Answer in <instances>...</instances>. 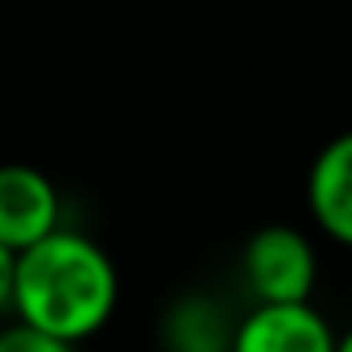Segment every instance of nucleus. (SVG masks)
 <instances>
[{
    "instance_id": "1",
    "label": "nucleus",
    "mask_w": 352,
    "mask_h": 352,
    "mask_svg": "<svg viewBox=\"0 0 352 352\" xmlns=\"http://www.w3.org/2000/svg\"><path fill=\"white\" fill-rule=\"evenodd\" d=\"M120 298V274L112 257L75 228H54L38 245L17 253L13 311L17 319L58 336L87 340L96 336Z\"/></svg>"
},
{
    "instance_id": "5",
    "label": "nucleus",
    "mask_w": 352,
    "mask_h": 352,
    "mask_svg": "<svg viewBox=\"0 0 352 352\" xmlns=\"http://www.w3.org/2000/svg\"><path fill=\"white\" fill-rule=\"evenodd\" d=\"M307 204L315 224L336 241L352 249V129L331 137L307 174Z\"/></svg>"
},
{
    "instance_id": "7",
    "label": "nucleus",
    "mask_w": 352,
    "mask_h": 352,
    "mask_svg": "<svg viewBox=\"0 0 352 352\" xmlns=\"http://www.w3.org/2000/svg\"><path fill=\"white\" fill-rule=\"evenodd\" d=\"M13 278H17V253L0 245V311L13 307Z\"/></svg>"
},
{
    "instance_id": "8",
    "label": "nucleus",
    "mask_w": 352,
    "mask_h": 352,
    "mask_svg": "<svg viewBox=\"0 0 352 352\" xmlns=\"http://www.w3.org/2000/svg\"><path fill=\"white\" fill-rule=\"evenodd\" d=\"M336 352H352V331H344V336L336 340Z\"/></svg>"
},
{
    "instance_id": "3",
    "label": "nucleus",
    "mask_w": 352,
    "mask_h": 352,
    "mask_svg": "<svg viewBox=\"0 0 352 352\" xmlns=\"http://www.w3.org/2000/svg\"><path fill=\"white\" fill-rule=\"evenodd\" d=\"M58 220H63V204L50 174L25 162L0 166V245L21 253L42 236H50L54 228H63Z\"/></svg>"
},
{
    "instance_id": "6",
    "label": "nucleus",
    "mask_w": 352,
    "mask_h": 352,
    "mask_svg": "<svg viewBox=\"0 0 352 352\" xmlns=\"http://www.w3.org/2000/svg\"><path fill=\"white\" fill-rule=\"evenodd\" d=\"M0 352H75V344L58 340V336H50V331L34 327L25 319H17L13 327L0 331Z\"/></svg>"
},
{
    "instance_id": "4",
    "label": "nucleus",
    "mask_w": 352,
    "mask_h": 352,
    "mask_svg": "<svg viewBox=\"0 0 352 352\" xmlns=\"http://www.w3.org/2000/svg\"><path fill=\"white\" fill-rule=\"evenodd\" d=\"M331 323L311 302H257L228 340V352H336Z\"/></svg>"
},
{
    "instance_id": "2",
    "label": "nucleus",
    "mask_w": 352,
    "mask_h": 352,
    "mask_svg": "<svg viewBox=\"0 0 352 352\" xmlns=\"http://www.w3.org/2000/svg\"><path fill=\"white\" fill-rule=\"evenodd\" d=\"M245 286L257 302H311L319 282L315 245L290 224H265L241 253Z\"/></svg>"
}]
</instances>
